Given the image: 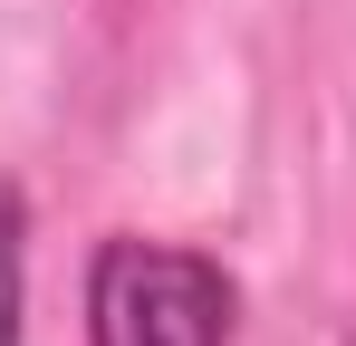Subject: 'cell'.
<instances>
[{"label": "cell", "instance_id": "cell-1", "mask_svg": "<svg viewBox=\"0 0 356 346\" xmlns=\"http://www.w3.org/2000/svg\"><path fill=\"white\" fill-rule=\"evenodd\" d=\"M241 337V279L154 231H106L87 260V346H232Z\"/></svg>", "mask_w": 356, "mask_h": 346}, {"label": "cell", "instance_id": "cell-2", "mask_svg": "<svg viewBox=\"0 0 356 346\" xmlns=\"http://www.w3.org/2000/svg\"><path fill=\"white\" fill-rule=\"evenodd\" d=\"M29 337V202L19 183H0V346Z\"/></svg>", "mask_w": 356, "mask_h": 346}, {"label": "cell", "instance_id": "cell-3", "mask_svg": "<svg viewBox=\"0 0 356 346\" xmlns=\"http://www.w3.org/2000/svg\"><path fill=\"white\" fill-rule=\"evenodd\" d=\"M347 346H356V327H347Z\"/></svg>", "mask_w": 356, "mask_h": 346}]
</instances>
